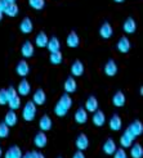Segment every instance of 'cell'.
I'll return each mask as SVG.
<instances>
[{
    "mask_svg": "<svg viewBox=\"0 0 143 158\" xmlns=\"http://www.w3.org/2000/svg\"><path fill=\"white\" fill-rule=\"evenodd\" d=\"M49 60H50V63H52V64H54V66H57V64H61V63H62V53H61V52L50 53Z\"/></svg>",
    "mask_w": 143,
    "mask_h": 158,
    "instance_id": "cell-32",
    "label": "cell"
},
{
    "mask_svg": "<svg viewBox=\"0 0 143 158\" xmlns=\"http://www.w3.org/2000/svg\"><path fill=\"white\" fill-rule=\"evenodd\" d=\"M39 127H40V130H41L43 132L49 131V130L52 129V118L48 116V114L41 116L40 121H39Z\"/></svg>",
    "mask_w": 143,
    "mask_h": 158,
    "instance_id": "cell-12",
    "label": "cell"
},
{
    "mask_svg": "<svg viewBox=\"0 0 143 158\" xmlns=\"http://www.w3.org/2000/svg\"><path fill=\"white\" fill-rule=\"evenodd\" d=\"M15 71H17V73H18L20 76H22V77L27 76L28 72H30V66H28V63H27L26 60H21V62H18L17 67H15Z\"/></svg>",
    "mask_w": 143,
    "mask_h": 158,
    "instance_id": "cell-20",
    "label": "cell"
},
{
    "mask_svg": "<svg viewBox=\"0 0 143 158\" xmlns=\"http://www.w3.org/2000/svg\"><path fill=\"white\" fill-rule=\"evenodd\" d=\"M17 121H18V117H17V113L14 112V110H9V112H6L5 114V118H4V123L6 126H9V127H12V126H15L17 125Z\"/></svg>",
    "mask_w": 143,
    "mask_h": 158,
    "instance_id": "cell-15",
    "label": "cell"
},
{
    "mask_svg": "<svg viewBox=\"0 0 143 158\" xmlns=\"http://www.w3.org/2000/svg\"><path fill=\"white\" fill-rule=\"evenodd\" d=\"M75 144H76L79 151L83 152V151H85V149L89 147V139H88V136H86L85 134H80V135L76 138Z\"/></svg>",
    "mask_w": 143,
    "mask_h": 158,
    "instance_id": "cell-6",
    "label": "cell"
},
{
    "mask_svg": "<svg viewBox=\"0 0 143 158\" xmlns=\"http://www.w3.org/2000/svg\"><path fill=\"white\" fill-rule=\"evenodd\" d=\"M6 2H8V4H14L17 0H6Z\"/></svg>",
    "mask_w": 143,
    "mask_h": 158,
    "instance_id": "cell-43",
    "label": "cell"
},
{
    "mask_svg": "<svg viewBox=\"0 0 143 158\" xmlns=\"http://www.w3.org/2000/svg\"><path fill=\"white\" fill-rule=\"evenodd\" d=\"M130 154L133 158H142L143 157V148L139 143H136L132 145V149H130Z\"/></svg>",
    "mask_w": 143,
    "mask_h": 158,
    "instance_id": "cell-30",
    "label": "cell"
},
{
    "mask_svg": "<svg viewBox=\"0 0 143 158\" xmlns=\"http://www.w3.org/2000/svg\"><path fill=\"white\" fill-rule=\"evenodd\" d=\"M105 73L110 77H112L117 73V64H116V62L114 59H110L107 63H106V66H105Z\"/></svg>",
    "mask_w": 143,
    "mask_h": 158,
    "instance_id": "cell-16",
    "label": "cell"
},
{
    "mask_svg": "<svg viewBox=\"0 0 143 158\" xmlns=\"http://www.w3.org/2000/svg\"><path fill=\"white\" fill-rule=\"evenodd\" d=\"M30 90H31V86L28 84L27 80H22L20 84H18V88H17V94L22 97H26L30 94Z\"/></svg>",
    "mask_w": 143,
    "mask_h": 158,
    "instance_id": "cell-21",
    "label": "cell"
},
{
    "mask_svg": "<svg viewBox=\"0 0 143 158\" xmlns=\"http://www.w3.org/2000/svg\"><path fill=\"white\" fill-rule=\"evenodd\" d=\"M63 89H65L66 94H71V93H75L77 89V84L75 81L74 77H68L67 80L65 81V85H63Z\"/></svg>",
    "mask_w": 143,
    "mask_h": 158,
    "instance_id": "cell-19",
    "label": "cell"
},
{
    "mask_svg": "<svg viewBox=\"0 0 143 158\" xmlns=\"http://www.w3.org/2000/svg\"><path fill=\"white\" fill-rule=\"evenodd\" d=\"M31 157H32V158H45L44 154H41L40 152H37V151L31 152Z\"/></svg>",
    "mask_w": 143,
    "mask_h": 158,
    "instance_id": "cell-40",
    "label": "cell"
},
{
    "mask_svg": "<svg viewBox=\"0 0 143 158\" xmlns=\"http://www.w3.org/2000/svg\"><path fill=\"white\" fill-rule=\"evenodd\" d=\"M75 121L79 125H84L86 121H88V113L84 108H79L75 112Z\"/></svg>",
    "mask_w": 143,
    "mask_h": 158,
    "instance_id": "cell-18",
    "label": "cell"
},
{
    "mask_svg": "<svg viewBox=\"0 0 143 158\" xmlns=\"http://www.w3.org/2000/svg\"><path fill=\"white\" fill-rule=\"evenodd\" d=\"M34 52H35V49H34V45H32V43L31 41H25L22 44V46H21V53H22V55L25 58H30V57H32L34 55Z\"/></svg>",
    "mask_w": 143,
    "mask_h": 158,
    "instance_id": "cell-4",
    "label": "cell"
},
{
    "mask_svg": "<svg viewBox=\"0 0 143 158\" xmlns=\"http://www.w3.org/2000/svg\"><path fill=\"white\" fill-rule=\"evenodd\" d=\"M8 17H15L18 13H20V8H18V5L17 4H8V6H6V9H5V12H4Z\"/></svg>",
    "mask_w": 143,
    "mask_h": 158,
    "instance_id": "cell-31",
    "label": "cell"
},
{
    "mask_svg": "<svg viewBox=\"0 0 143 158\" xmlns=\"http://www.w3.org/2000/svg\"><path fill=\"white\" fill-rule=\"evenodd\" d=\"M66 43L70 48H77L79 44H80V37H79V35L75 32V31H71L66 39Z\"/></svg>",
    "mask_w": 143,
    "mask_h": 158,
    "instance_id": "cell-14",
    "label": "cell"
},
{
    "mask_svg": "<svg viewBox=\"0 0 143 158\" xmlns=\"http://www.w3.org/2000/svg\"><path fill=\"white\" fill-rule=\"evenodd\" d=\"M114 154H115V157H114V158H128V156H126V152L124 151L123 148L116 149Z\"/></svg>",
    "mask_w": 143,
    "mask_h": 158,
    "instance_id": "cell-38",
    "label": "cell"
},
{
    "mask_svg": "<svg viewBox=\"0 0 143 158\" xmlns=\"http://www.w3.org/2000/svg\"><path fill=\"white\" fill-rule=\"evenodd\" d=\"M2 19H3V13L0 12V21H2Z\"/></svg>",
    "mask_w": 143,
    "mask_h": 158,
    "instance_id": "cell-45",
    "label": "cell"
},
{
    "mask_svg": "<svg viewBox=\"0 0 143 158\" xmlns=\"http://www.w3.org/2000/svg\"><path fill=\"white\" fill-rule=\"evenodd\" d=\"M72 106V99H71L70 94H63V95L59 98V100L57 102V104L54 107V113L58 117H63L66 116L68 109Z\"/></svg>",
    "mask_w": 143,
    "mask_h": 158,
    "instance_id": "cell-1",
    "label": "cell"
},
{
    "mask_svg": "<svg viewBox=\"0 0 143 158\" xmlns=\"http://www.w3.org/2000/svg\"><path fill=\"white\" fill-rule=\"evenodd\" d=\"M114 2H115V3H123L124 0H114Z\"/></svg>",
    "mask_w": 143,
    "mask_h": 158,
    "instance_id": "cell-44",
    "label": "cell"
},
{
    "mask_svg": "<svg viewBox=\"0 0 143 158\" xmlns=\"http://www.w3.org/2000/svg\"><path fill=\"white\" fill-rule=\"evenodd\" d=\"M5 91H6V95H8V102L18 95V94H17V89H14L13 86H9L8 89H5Z\"/></svg>",
    "mask_w": 143,
    "mask_h": 158,
    "instance_id": "cell-36",
    "label": "cell"
},
{
    "mask_svg": "<svg viewBox=\"0 0 143 158\" xmlns=\"http://www.w3.org/2000/svg\"><path fill=\"white\" fill-rule=\"evenodd\" d=\"M28 4H30V6L32 8V9L40 10L45 5V0H28Z\"/></svg>",
    "mask_w": 143,
    "mask_h": 158,
    "instance_id": "cell-33",
    "label": "cell"
},
{
    "mask_svg": "<svg viewBox=\"0 0 143 158\" xmlns=\"http://www.w3.org/2000/svg\"><path fill=\"white\" fill-rule=\"evenodd\" d=\"M8 104H9V107H11L12 110L18 109V108L21 107V98L17 95L15 98H13V99H11L9 102H8Z\"/></svg>",
    "mask_w": 143,
    "mask_h": 158,
    "instance_id": "cell-34",
    "label": "cell"
},
{
    "mask_svg": "<svg viewBox=\"0 0 143 158\" xmlns=\"http://www.w3.org/2000/svg\"><path fill=\"white\" fill-rule=\"evenodd\" d=\"M133 140H134V138L130 135L129 132L125 131L123 135H121V138H120V144H121L123 148H129L133 144Z\"/></svg>",
    "mask_w": 143,
    "mask_h": 158,
    "instance_id": "cell-29",
    "label": "cell"
},
{
    "mask_svg": "<svg viewBox=\"0 0 143 158\" xmlns=\"http://www.w3.org/2000/svg\"><path fill=\"white\" fill-rule=\"evenodd\" d=\"M92 121H93L94 126L101 127V126H103V125H105V122H106V116H105V113H103L102 110H95V112L93 113Z\"/></svg>",
    "mask_w": 143,
    "mask_h": 158,
    "instance_id": "cell-8",
    "label": "cell"
},
{
    "mask_svg": "<svg viewBox=\"0 0 143 158\" xmlns=\"http://www.w3.org/2000/svg\"><path fill=\"white\" fill-rule=\"evenodd\" d=\"M0 104H2V106L8 104V95H6L5 89H2V90H0Z\"/></svg>",
    "mask_w": 143,
    "mask_h": 158,
    "instance_id": "cell-37",
    "label": "cell"
},
{
    "mask_svg": "<svg viewBox=\"0 0 143 158\" xmlns=\"http://www.w3.org/2000/svg\"><path fill=\"white\" fill-rule=\"evenodd\" d=\"M121 126H123V121H121V118L119 114H114L112 117H111V120H110V129L112 130V131H119L121 129Z\"/></svg>",
    "mask_w": 143,
    "mask_h": 158,
    "instance_id": "cell-23",
    "label": "cell"
},
{
    "mask_svg": "<svg viewBox=\"0 0 143 158\" xmlns=\"http://www.w3.org/2000/svg\"><path fill=\"white\" fill-rule=\"evenodd\" d=\"M48 143V138L45 135V132L40 131V132H37L35 138H34V144L37 147V148H44Z\"/></svg>",
    "mask_w": 143,
    "mask_h": 158,
    "instance_id": "cell-17",
    "label": "cell"
},
{
    "mask_svg": "<svg viewBox=\"0 0 143 158\" xmlns=\"http://www.w3.org/2000/svg\"><path fill=\"white\" fill-rule=\"evenodd\" d=\"M117 50L120 52V53H128L129 50H130V41H129V39L128 37H125V36H123V37H120L119 39V41H117Z\"/></svg>",
    "mask_w": 143,
    "mask_h": 158,
    "instance_id": "cell-7",
    "label": "cell"
},
{
    "mask_svg": "<svg viewBox=\"0 0 143 158\" xmlns=\"http://www.w3.org/2000/svg\"><path fill=\"white\" fill-rule=\"evenodd\" d=\"M72 158H85V154H84L81 151H77V152H75V153H74Z\"/></svg>",
    "mask_w": 143,
    "mask_h": 158,
    "instance_id": "cell-41",
    "label": "cell"
},
{
    "mask_svg": "<svg viewBox=\"0 0 143 158\" xmlns=\"http://www.w3.org/2000/svg\"><path fill=\"white\" fill-rule=\"evenodd\" d=\"M20 30L22 34H30L31 31L34 30V23L31 21V18H28V17L23 18L20 23Z\"/></svg>",
    "mask_w": 143,
    "mask_h": 158,
    "instance_id": "cell-5",
    "label": "cell"
},
{
    "mask_svg": "<svg viewBox=\"0 0 143 158\" xmlns=\"http://www.w3.org/2000/svg\"><path fill=\"white\" fill-rule=\"evenodd\" d=\"M48 41H49V39H48V35L44 32V31H40L37 35H36V39H35V43L39 48H44L46 46Z\"/></svg>",
    "mask_w": 143,
    "mask_h": 158,
    "instance_id": "cell-27",
    "label": "cell"
},
{
    "mask_svg": "<svg viewBox=\"0 0 143 158\" xmlns=\"http://www.w3.org/2000/svg\"><path fill=\"white\" fill-rule=\"evenodd\" d=\"M125 95H124V93L123 91H117L115 95L112 97V104L115 107H123L125 104Z\"/></svg>",
    "mask_w": 143,
    "mask_h": 158,
    "instance_id": "cell-28",
    "label": "cell"
},
{
    "mask_svg": "<svg viewBox=\"0 0 143 158\" xmlns=\"http://www.w3.org/2000/svg\"><path fill=\"white\" fill-rule=\"evenodd\" d=\"M8 135H9V126L2 122L0 123V138H6Z\"/></svg>",
    "mask_w": 143,
    "mask_h": 158,
    "instance_id": "cell-35",
    "label": "cell"
},
{
    "mask_svg": "<svg viewBox=\"0 0 143 158\" xmlns=\"http://www.w3.org/2000/svg\"><path fill=\"white\" fill-rule=\"evenodd\" d=\"M36 116V106L32 103V100L27 102L23 107V110H22V118L27 122H31L35 118Z\"/></svg>",
    "mask_w": 143,
    "mask_h": 158,
    "instance_id": "cell-2",
    "label": "cell"
},
{
    "mask_svg": "<svg viewBox=\"0 0 143 158\" xmlns=\"http://www.w3.org/2000/svg\"><path fill=\"white\" fill-rule=\"evenodd\" d=\"M126 132H129L130 134V135L134 138V139H136L137 136H139L141 135V134L143 132V125H142V122L141 121H134L130 126H129V127L128 129H126L125 130Z\"/></svg>",
    "mask_w": 143,
    "mask_h": 158,
    "instance_id": "cell-3",
    "label": "cell"
},
{
    "mask_svg": "<svg viewBox=\"0 0 143 158\" xmlns=\"http://www.w3.org/2000/svg\"><path fill=\"white\" fill-rule=\"evenodd\" d=\"M46 100V95L43 89H37L35 93H34V97H32V103L35 106H43Z\"/></svg>",
    "mask_w": 143,
    "mask_h": 158,
    "instance_id": "cell-9",
    "label": "cell"
},
{
    "mask_svg": "<svg viewBox=\"0 0 143 158\" xmlns=\"http://www.w3.org/2000/svg\"><path fill=\"white\" fill-rule=\"evenodd\" d=\"M46 48L49 49V52H50V53L59 52L61 43H59V40H58L57 37L53 36V37H50V39H49V41H48V44H46Z\"/></svg>",
    "mask_w": 143,
    "mask_h": 158,
    "instance_id": "cell-25",
    "label": "cell"
},
{
    "mask_svg": "<svg viewBox=\"0 0 143 158\" xmlns=\"http://www.w3.org/2000/svg\"><path fill=\"white\" fill-rule=\"evenodd\" d=\"M22 158H32V157H31V152H27L26 154H23Z\"/></svg>",
    "mask_w": 143,
    "mask_h": 158,
    "instance_id": "cell-42",
    "label": "cell"
},
{
    "mask_svg": "<svg viewBox=\"0 0 143 158\" xmlns=\"http://www.w3.org/2000/svg\"><path fill=\"white\" fill-rule=\"evenodd\" d=\"M116 151V143L114 141V139H107L105 141V144H103V152H105L106 154L111 156V154H114Z\"/></svg>",
    "mask_w": 143,
    "mask_h": 158,
    "instance_id": "cell-24",
    "label": "cell"
},
{
    "mask_svg": "<svg viewBox=\"0 0 143 158\" xmlns=\"http://www.w3.org/2000/svg\"><path fill=\"white\" fill-rule=\"evenodd\" d=\"M112 34H114L112 26H111L108 22L102 23V26H101V28H99V35H101V37H103V39H110L111 36H112Z\"/></svg>",
    "mask_w": 143,
    "mask_h": 158,
    "instance_id": "cell-11",
    "label": "cell"
},
{
    "mask_svg": "<svg viewBox=\"0 0 143 158\" xmlns=\"http://www.w3.org/2000/svg\"><path fill=\"white\" fill-rule=\"evenodd\" d=\"M5 158H22V151L20 147L13 145L5 152Z\"/></svg>",
    "mask_w": 143,
    "mask_h": 158,
    "instance_id": "cell-26",
    "label": "cell"
},
{
    "mask_svg": "<svg viewBox=\"0 0 143 158\" xmlns=\"http://www.w3.org/2000/svg\"><path fill=\"white\" fill-rule=\"evenodd\" d=\"M71 73H72V76H75V77L81 76L84 73V64L80 60H75L72 64H71Z\"/></svg>",
    "mask_w": 143,
    "mask_h": 158,
    "instance_id": "cell-22",
    "label": "cell"
},
{
    "mask_svg": "<svg viewBox=\"0 0 143 158\" xmlns=\"http://www.w3.org/2000/svg\"><path fill=\"white\" fill-rule=\"evenodd\" d=\"M123 30L125 31L126 34H134L136 32V30H137V23L136 21H134V18H126L125 22H124V25H123Z\"/></svg>",
    "mask_w": 143,
    "mask_h": 158,
    "instance_id": "cell-13",
    "label": "cell"
},
{
    "mask_svg": "<svg viewBox=\"0 0 143 158\" xmlns=\"http://www.w3.org/2000/svg\"><path fill=\"white\" fill-rule=\"evenodd\" d=\"M2 154H3V151H2V148H0V157H2Z\"/></svg>",
    "mask_w": 143,
    "mask_h": 158,
    "instance_id": "cell-46",
    "label": "cell"
},
{
    "mask_svg": "<svg viewBox=\"0 0 143 158\" xmlns=\"http://www.w3.org/2000/svg\"><path fill=\"white\" fill-rule=\"evenodd\" d=\"M84 109L86 110V112H92V113H94L95 110H98V100H97V98L90 95L88 99H86Z\"/></svg>",
    "mask_w": 143,
    "mask_h": 158,
    "instance_id": "cell-10",
    "label": "cell"
},
{
    "mask_svg": "<svg viewBox=\"0 0 143 158\" xmlns=\"http://www.w3.org/2000/svg\"><path fill=\"white\" fill-rule=\"evenodd\" d=\"M6 6H8V2H6V0H0V12L4 13L5 9H6Z\"/></svg>",
    "mask_w": 143,
    "mask_h": 158,
    "instance_id": "cell-39",
    "label": "cell"
}]
</instances>
